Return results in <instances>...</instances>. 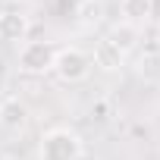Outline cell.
I'll use <instances>...</instances> for the list:
<instances>
[{
	"label": "cell",
	"mask_w": 160,
	"mask_h": 160,
	"mask_svg": "<svg viewBox=\"0 0 160 160\" xmlns=\"http://www.w3.org/2000/svg\"><path fill=\"white\" fill-rule=\"evenodd\" d=\"M94 63H91V53L82 50V47H60L57 50V60H53V75L66 85H75V82H85L91 75Z\"/></svg>",
	"instance_id": "1"
},
{
	"label": "cell",
	"mask_w": 160,
	"mask_h": 160,
	"mask_svg": "<svg viewBox=\"0 0 160 160\" xmlns=\"http://www.w3.org/2000/svg\"><path fill=\"white\" fill-rule=\"evenodd\" d=\"M78 154H82V138L72 129H50L38 144L41 160H75Z\"/></svg>",
	"instance_id": "2"
},
{
	"label": "cell",
	"mask_w": 160,
	"mask_h": 160,
	"mask_svg": "<svg viewBox=\"0 0 160 160\" xmlns=\"http://www.w3.org/2000/svg\"><path fill=\"white\" fill-rule=\"evenodd\" d=\"M57 50L50 41H25L19 47V72L25 75H44V72H53V60H57Z\"/></svg>",
	"instance_id": "3"
},
{
	"label": "cell",
	"mask_w": 160,
	"mask_h": 160,
	"mask_svg": "<svg viewBox=\"0 0 160 160\" xmlns=\"http://www.w3.org/2000/svg\"><path fill=\"white\" fill-rule=\"evenodd\" d=\"M0 126L10 129V132H22L28 126V107H25V101H19L16 94L0 101Z\"/></svg>",
	"instance_id": "4"
},
{
	"label": "cell",
	"mask_w": 160,
	"mask_h": 160,
	"mask_svg": "<svg viewBox=\"0 0 160 160\" xmlns=\"http://www.w3.org/2000/svg\"><path fill=\"white\" fill-rule=\"evenodd\" d=\"M107 41H110L119 53L129 57V53L138 47V41H141V25H132V22H122V19H119V22L107 32Z\"/></svg>",
	"instance_id": "5"
},
{
	"label": "cell",
	"mask_w": 160,
	"mask_h": 160,
	"mask_svg": "<svg viewBox=\"0 0 160 160\" xmlns=\"http://www.w3.org/2000/svg\"><path fill=\"white\" fill-rule=\"evenodd\" d=\"M28 16L25 13H16V10H7L0 16V41H25L28 38Z\"/></svg>",
	"instance_id": "6"
},
{
	"label": "cell",
	"mask_w": 160,
	"mask_h": 160,
	"mask_svg": "<svg viewBox=\"0 0 160 160\" xmlns=\"http://www.w3.org/2000/svg\"><path fill=\"white\" fill-rule=\"evenodd\" d=\"M91 63L98 66V69H104V72H116L122 63H126V53H119L107 38H101L98 44H94V53H91Z\"/></svg>",
	"instance_id": "7"
},
{
	"label": "cell",
	"mask_w": 160,
	"mask_h": 160,
	"mask_svg": "<svg viewBox=\"0 0 160 160\" xmlns=\"http://www.w3.org/2000/svg\"><path fill=\"white\" fill-rule=\"evenodd\" d=\"M151 10H154V0H119L122 22H132V25L148 22L151 19Z\"/></svg>",
	"instance_id": "8"
},
{
	"label": "cell",
	"mask_w": 160,
	"mask_h": 160,
	"mask_svg": "<svg viewBox=\"0 0 160 160\" xmlns=\"http://www.w3.org/2000/svg\"><path fill=\"white\" fill-rule=\"evenodd\" d=\"M138 75L144 82H160V50H148L138 57Z\"/></svg>",
	"instance_id": "9"
},
{
	"label": "cell",
	"mask_w": 160,
	"mask_h": 160,
	"mask_svg": "<svg viewBox=\"0 0 160 160\" xmlns=\"http://www.w3.org/2000/svg\"><path fill=\"white\" fill-rule=\"evenodd\" d=\"M88 3V0H57V7L60 10H66V13H75V10H82Z\"/></svg>",
	"instance_id": "10"
},
{
	"label": "cell",
	"mask_w": 160,
	"mask_h": 160,
	"mask_svg": "<svg viewBox=\"0 0 160 160\" xmlns=\"http://www.w3.org/2000/svg\"><path fill=\"white\" fill-rule=\"evenodd\" d=\"M75 160H98V157H94V154H88V151H82V154H78Z\"/></svg>",
	"instance_id": "11"
},
{
	"label": "cell",
	"mask_w": 160,
	"mask_h": 160,
	"mask_svg": "<svg viewBox=\"0 0 160 160\" xmlns=\"http://www.w3.org/2000/svg\"><path fill=\"white\" fill-rule=\"evenodd\" d=\"M7 13V0H0V16H3Z\"/></svg>",
	"instance_id": "12"
}]
</instances>
